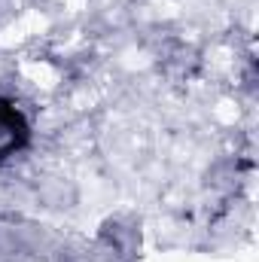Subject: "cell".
<instances>
[{
	"instance_id": "6da1fadb",
	"label": "cell",
	"mask_w": 259,
	"mask_h": 262,
	"mask_svg": "<svg viewBox=\"0 0 259 262\" xmlns=\"http://www.w3.org/2000/svg\"><path fill=\"white\" fill-rule=\"evenodd\" d=\"M21 131H25V128H21L18 116L0 104V156H3L9 146H15V140H18V134H21Z\"/></svg>"
}]
</instances>
